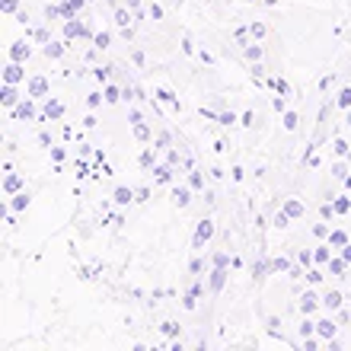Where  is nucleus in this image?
Masks as SVG:
<instances>
[{
    "label": "nucleus",
    "mask_w": 351,
    "mask_h": 351,
    "mask_svg": "<svg viewBox=\"0 0 351 351\" xmlns=\"http://www.w3.org/2000/svg\"><path fill=\"white\" fill-rule=\"evenodd\" d=\"M211 237H214V221H202L198 223V230H195V250H202Z\"/></svg>",
    "instance_id": "obj_1"
},
{
    "label": "nucleus",
    "mask_w": 351,
    "mask_h": 351,
    "mask_svg": "<svg viewBox=\"0 0 351 351\" xmlns=\"http://www.w3.org/2000/svg\"><path fill=\"white\" fill-rule=\"evenodd\" d=\"M26 77V71H23V64L19 61H10L7 64V71H3V84H19Z\"/></svg>",
    "instance_id": "obj_2"
},
{
    "label": "nucleus",
    "mask_w": 351,
    "mask_h": 351,
    "mask_svg": "<svg viewBox=\"0 0 351 351\" xmlns=\"http://www.w3.org/2000/svg\"><path fill=\"white\" fill-rule=\"evenodd\" d=\"M80 36H86V29H84V23H80V19H67L64 23V38L67 42H71V38H80Z\"/></svg>",
    "instance_id": "obj_3"
},
{
    "label": "nucleus",
    "mask_w": 351,
    "mask_h": 351,
    "mask_svg": "<svg viewBox=\"0 0 351 351\" xmlns=\"http://www.w3.org/2000/svg\"><path fill=\"white\" fill-rule=\"evenodd\" d=\"M26 93L29 96H48V80L45 77H32L29 86H26Z\"/></svg>",
    "instance_id": "obj_4"
},
{
    "label": "nucleus",
    "mask_w": 351,
    "mask_h": 351,
    "mask_svg": "<svg viewBox=\"0 0 351 351\" xmlns=\"http://www.w3.org/2000/svg\"><path fill=\"white\" fill-rule=\"evenodd\" d=\"M29 55H32L29 42H13V48H10V61H26Z\"/></svg>",
    "instance_id": "obj_5"
},
{
    "label": "nucleus",
    "mask_w": 351,
    "mask_h": 351,
    "mask_svg": "<svg viewBox=\"0 0 351 351\" xmlns=\"http://www.w3.org/2000/svg\"><path fill=\"white\" fill-rule=\"evenodd\" d=\"M0 99H3V106H7V109H13V106H19L16 84H3V96H0Z\"/></svg>",
    "instance_id": "obj_6"
},
{
    "label": "nucleus",
    "mask_w": 351,
    "mask_h": 351,
    "mask_svg": "<svg viewBox=\"0 0 351 351\" xmlns=\"http://www.w3.org/2000/svg\"><path fill=\"white\" fill-rule=\"evenodd\" d=\"M316 306H319V297H316L313 291H306V294L300 297V310H304V313L310 316V313H316Z\"/></svg>",
    "instance_id": "obj_7"
},
{
    "label": "nucleus",
    "mask_w": 351,
    "mask_h": 351,
    "mask_svg": "<svg viewBox=\"0 0 351 351\" xmlns=\"http://www.w3.org/2000/svg\"><path fill=\"white\" fill-rule=\"evenodd\" d=\"M61 115H64V106H61V102H58V99H48V102H45V119L58 121V119H61Z\"/></svg>",
    "instance_id": "obj_8"
},
{
    "label": "nucleus",
    "mask_w": 351,
    "mask_h": 351,
    "mask_svg": "<svg viewBox=\"0 0 351 351\" xmlns=\"http://www.w3.org/2000/svg\"><path fill=\"white\" fill-rule=\"evenodd\" d=\"M134 189H125V185H121V189H115V192H112V198H115V204H131L134 202Z\"/></svg>",
    "instance_id": "obj_9"
},
{
    "label": "nucleus",
    "mask_w": 351,
    "mask_h": 351,
    "mask_svg": "<svg viewBox=\"0 0 351 351\" xmlns=\"http://www.w3.org/2000/svg\"><path fill=\"white\" fill-rule=\"evenodd\" d=\"M348 265H351V262L345 259V256H342V259H329V275H332V278H345V268H348Z\"/></svg>",
    "instance_id": "obj_10"
},
{
    "label": "nucleus",
    "mask_w": 351,
    "mask_h": 351,
    "mask_svg": "<svg viewBox=\"0 0 351 351\" xmlns=\"http://www.w3.org/2000/svg\"><path fill=\"white\" fill-rule=\"evenodd\" d=\"M316 332L323 335V339H332V335L339 332V326H335L332 319H319V323H316Z\"/></svg>",
    "instance_id": "obj_11"
},
{
    "label": "nucleus",
    "mask_w": 351,
    "mask_h": 351,
    "mask_svg": "<svg viewBox=\"0 0 351 351\" xmlns=\"http://www.w3.org/2000/svg\"><path fill=\"white\" fill-rule=\"evenodd\" d=\"M342 300H345L342 291H329V294L323 297V306H326V310H339V306H342Z\"/></svg>",
    "instance_id": "obj_12"
},
{
    "label": "nucleus",
    "mask_w": 351,
    "mask_h": 351,
    "mask_svg": "<svg viewBox=\"0 0 351 351\" xmlns=\"http://www.w3.org/2000/svg\"><path fill=\"white\" fill-rule=\"evenodd\" d=\"M19 185H23V176L10 173L7 179H3V192H7V195H16V192H19Z\"/></svg>",
    "instance_id": "obj_13"
},
{
    "label": "nucleus",
    "mask_w": 351,
    "mask_h": 351,
    "mask_svg": "<svg viewBox=\"0 0 351 351\" xmlns=\"http://www.w3.org/2000/svg\"><path fill=\"white\" fill-rule=\"evenodd\" d=\"M173 202L179 204V208H185V204L192 202V189H179V185H176V189H173Z\"/></svg>",
    "instance_id": "obj_14"
},
{
    "label": "nucleus",
    "mask_w": 351,
    "mask_h": 351,
    "mask_svg": "<svg viewBox=\"0 0 351 351\" xmlns=\"http://www.w3.org/2000/svg\"><path fill=\"white\" fill-rule=\"evenodd\" d=\"M285 211L291 214V217H304V214H306V208H304V204H300V202H297V198H287V202H285Z\"/></svg>",
    "instance_id": "obj_15"
},
{
    "label": "nucleus",
    "mask_w": 351,
    "mask_h": 351,
    "mask_svg": "<svg viewBox=\"0 0 351 351\" xmlns=\"http://www.w3.org/2000/svg\"><path fill=\"white\" fill-rule=\"evenodd\" d=\"M223 281H227V271H223V268L217 265V268H214V271H211V291H221V287H223Z\"/></svg>",
    "instance_id": "obj_16"
},
{
    "label": "nucleus",
    "mask_w": 351,
    "mask_h": 351,
    "mask_svg": "<svg viewBox=\"0 0 351 351\" xmlns=\"http://www.w3.org/2000/svg\"><path fill=\"white\" fill-rule=\"evenodd\" d=\"M32 115H36V106H32L29 99H23L16 106V119H32Z\"/></svg>",
    "instance_id": "obj_17"
},
{
    "label": "nucleus",
    "mask_w": 351,
    "mask_h": 351,
    "mask_svg": "<svg viewBox=\"0 0 351 351\" xmlns=\"http://www.w3.org/2000/svg\"><path fill=\"white\" fill-rule=\"evenodd\" d=\"M23 208H29V195L26 192H16V195H13V202H10V211H23Z\"/></svg>",
    "instance_id": "obj_18"
},
{
    "label": "nucleus",
    "mask_w": 351,
    "mask_h": 351,
    "mask_svg": "<svg viewBox=\"0 0 351 351\" xmlns=\"http://www.w3.org/2000/svg\"><path fill=\"white\" fill-rule=\"evenodd\" d=\"M332 204H335V214H351V198L348 195H339Z\"/></svg>",
    "instance_id": "obj_19"
},
{
    "label": "nucleus",
    "mask_w": 351,
    "mask_h": 351,
    "mask_svg": "<svg viewBox=\"0 0 351 351\" xmlns=\"http://www.w3.org/2000/svg\"><path fill=\"white\" fill-rule=\"evenodd\" d=\"M329 250H332V246H316L313 259L319 262V265H323V262H326V265H329V259H332V252H329Z\"/></svg>",
    "instance_id": "obj_20"
},
{
    "label": "nucleus",
    "mask_w": 351,
    "mask_h": 351,
    "mask_svg": "<svg viewBox=\"0 0 351 351\" xmlns=\"http://www.w3.org/2000/svg\"><path fill=\"white\" fill-rule=\"evenodd\" d=\"M329 246H348V237H345V230H332L329 233Z\"/></svg>",
    "instance_id": "obj_21"
},
{
    "label": "nucleus",
    "mask_w": 351,
    "mask_h": 351,
    "mask_svg": "<svg viewBox=\"0 0 351 351\" xmlns=\"http://www.w3.org/2000/svg\"><path fill=\"white\" fill-rule=\"evenodd\" d=\"M131 19H134V16H131L128 10H115V26L128 29V26H131Z\"/></svg>",
    "instance_id": "obj_22"
},
{
    "label": "nucleus",
    "mask_w": 351,
    "mask_h": 351,
    "mask_svg": "<svg viewBox=\"0 0 351 351\" xmlns=\"http://www.w3.org/2000/svg\"><path fill=\"white\" fill-rule=\"evenodd\" d=\"M335 106L348 112V109H351V90H342V93H339V96H335Z\"/></svg>",
    "instance_id": "obj_23"
},
{
    "label": "nucleus",
    "mask_w": 351,
    "mask_h": 351,
    "mask_svg": "<svg viewBox=\"0 0 351 351\" xmlns=\"http://www.w3.org/2000/svg\"><path fill=\"white\" fill-rule=\"evenodd\" d=\"M109 42H112L109 32H99V36H93V45H96V48H109Z\"/></svg>",
    "instance_id": "obj_24"
},
{
    "label": "nucleus",
    "mask_w": 351,
    "mask_h": 351,
    "mask_svg": "<svg viewBox=\"0 0 351 351\" xmlns=\"http://www.w3.org/2000/svg\"><path fill=\"white\" fill-rule=\"evenodd\" d=\"M246 58H250V61H259V58H262V45H256V42H252V45H246Z\"/></svg>",
    "instance_id": "obj_25"
},
{
    "label": "nucleus",
    "mask_w": 351,
    "mask_h": 351,
    "mask_svg": "<svg viewBox=\"0 0 351 351\" xmlns=\"http://www.w3.org/2000/svg\"><path fill=\"white\" fill-rule=\"evenodd\" d=\"M154 173H157V182H173V173H169V167H157Z\"/></svg>",
    "instance_id": "obj_26"
},
{
    "label": "nucleus",
    "mask_w": 351,
    "mask_h": 351,
    "mask_svg": "<svg viewBox=\"0 0 351 351\" xmlns=\"http://www.w3.org/2000/svg\"><path fill=\"white\" fill-rule=\"evenodd\" d=\"M297 121H300V119H297V112H285V131H294Z\"/></svg>",
    "instance_id": "obj_27"
},
{
    "label": "nucleus",
    "mask_w": 351,
    "mask_h": 351,
    "mask_svg": "<svg viewBox=\"0 0 351 351\" xmlns=\"http://www.w3.org/2000/svg\"><path fill=\"white\" fill-rule=\"evenodd\" d=\"M335 154H339V157H348V154H351V147H348V141H342V138H335Z\"/></svg>",
    "instance_id": "obj_28"
},
{
    "label": "nucleus",
    "mask_w": 351,
    "mask_h": 351,
    "mask_svg": "<svg viewBox=\"0 0 351 351\" xmlns=\"http://www.w3.org/2000/svg\"><path fill=\"white\" fill-rule=\"evenodd\" d=\"M102 96H106V102H119L121 99V93L115 90V86H106V90H102Z\"/></svg>",
    "instance_id": "obj_29"
},
{
    "label": "nucleus",
    "mask_w": 351,
    "mask_h": 351,
    "mask_svg": "<svg viewBox=\"0 0 351 351\" xmlns=\"http://www.w3.org/2000/svg\"><path fill=\"white\" fill-rule=\"evenodd\" d=\"M134 134H138L141 141H150V128L144 125V121H138V125H134Z\"/></svg>",
    "instance_id": "obj_30"
},
{
    "label": "nucleus",
    "mask_w": 351,
    "mask_h": 351,
    "mask_svg": "<svg viewBox=\"0 0 351 351\" xmlns=\"http://www.w3.org/2000/svg\"><path fill=\"white\" fill-rule=\"evenodd\" d=\"M323 271H319V268H310V271H306V281H310V285H319V281H323Z\"/></svg>",
    "instance_id": "obj_31"
},
{
    "label": "nucleus",
    "mask_w": 351,
    "mask_h": 351,
    "mask_svg": "<svg viewBox=\"0 0 351 351\" xmlns=\"http://www.w3.org/2000/svg\"><path fill=\"white\" fill-rule=\"evenodd\" d=\"M297 259H300V265H306V268H310V265H313V252H306V250H300V252H297Z\"/></svg>",
    "instance_id": "obj_32"
},
{
    "label": "nucleus",
    "mask_w": 351,
    "mask_h": 351,
    "mask_svg": "<svg viewBox=\"0 0 351 351\" xmlns=\"http://www.w3.org/2000/svg\"><path fill=\"white\" fill-rule=\"evenodd\" d=\"M45 55L48 58H61L64 55V45H45Z\"/></svg>",
    "instance_id": "obj_33"
},
{
    "label": "nucleus",
    "mask_w": 351,
    "mask_h": 351,
    "mask_svg": "<svg viewBox=\"0 0 351 351\" xmlns=\"http://www.w3.org/2000/svg\"><path fill=\"white\" fill-rule=\"evenodd\" d=\"M189 185H192V189H204V176L202 173H192V176H189Z\"/></svg>",
    "instance_id": "obj_34"
},
{
    "label": "nucleus",
    "mask_w": 351,
    "mask_h": 351,
    "mask_svg": "<svg viewBox=\"0 0 351 351\" xmlns=\"http://www.w3.org/2000/svg\"><path fill=\"white\" fill-rule=\"evenodd\" d=\"M287 223H291V214H287V211H278L275 214V227H287Z\"/></svg>",
    "instance_id": "obj_35"
},
{
    "label": "nucleus",
    "mask_w": 351,
    "mask_h": 351,
    "mask_svg": "<svg viewBox=\"0 0 351 351\" xmlns=\"http://www.w3.org/2000/svg\"><path fill=\"white\" fill-rule=\"evenodd\" d=\"M310 332H316V323H310V319H304V323H300V335H310Z\"/></svg>",
    "instance_id": "obj_36"
},
{
    "label": "nucleus",
    "mask_w": 351,
    "mask_h": 351,
    "mask_svg": "<svg viewBox=\"0 0 351 351\" xmlns=\"http://www.w3.org/2000/svg\"><path fill=\"white\" fill-rule=\"evenodd\" d=\"M250 32H252V38H262V36H265V26H262V23H252Z\"/></svg>",
    "instance_id": "obj_37"
},
{
    "label": "nucleus",
    "mask_w": 351,
    "mask_h": 351,
    "mask_svg": "<svg viewBox=\"0 0 351 351\" xmlns=\"http://www.w3.org/2000/svg\"><path fill=\"white\" fill-rule=\"evenodd\" d=\"M217 121H221V125H233V121H237V115H233V112H223Z\"/></svg>",
    "instance_id": "obj_38"
},
{
    "label": "nucleus",
    "mask_w": 351,
    "mask_h": 351,
    "mask_svg": "<svg viewBox=\"0 0 351 351\" xmlns=\"http://www.w3.org/2000/svg\"><path fill=\"white\" fill-rule=\"evenodd\" d=\"M96 80H99V84L102 80H109V67H96Z\"/></svg>",
    "instance_id": "obj_39"
},
{
    "label": "nucleus",
    "mask_w": 351,
    "mask_h": 351,
    "mask_svg": "<svg viewBox=\"0 0 351 351\" xmlns=\"http://www.w3.org/2000/svg\"><path fill=\"white\" fill-rule=\"evenodd\" d=\"M150 16H154V19H163V7H157V3H150Z\"/></svg>",
    "instance_id": "obj_40"
},
{
    "label": "nucleus",
    "mask_w": 351,
    "mask_h": 351,
    "mask_svg": "<svg viewBox=\"0 0 351 351\" xmlns=\"http://www.w3.org/2000/svg\"><path fill=\"white\" fill-rule=\"evenodd\" d=\"M214 265H230V259H227V256H223V252H217V256H214Z\"/></svg>",
    "instance_id": "obj_41"
},
{
    "label": "nucleus",
    "mask_w": 351,
    "mask_h": 351,
    "mask_svg": "<svg viewBox=\"0 0 351 351\" xmlns=\"http://www.w3.org/2000/svg\"><path fill=\"white\" fill-rule=\"evenodd\" d=\"M3 13H16V0H3Z\"/></svg>",
    "instance_id": "obj_42"
},
{
    "label": "nucleus",
    "mask_w": 351,
    "mask_h": 351,
    "mask_svg": "<svg viewBox=\"0 0 351 351\" xmlns=\"http://www.w3.org/2000/svg\"><path fill=\"white\" fill-rule=\"evenodd\" d=\"M275 86H278V93H281V96H287V93H291V86H287L285 80H275Z\"/></svg>",
    "instance_id": "obj_43"
},
{
    "label": "nucleus",
    "mask_w": 351,
    "mask_h": 351,
    "mask_svg": "<svg viewBox=\"0 0 351 351\" xmlns=\"http://www.w3.org/2000/svg\"><path fill=\"white\" fill-rule=\"evenodd\" d=\"M157 99H163V102H173V93H169V90H157Z\"/></svg>",
    "instance_id": "obj_44"
},
{
    "label": "nucleus",
    "mask_w": 351,
    "mask_h": 351,
    "mask_svg": "<svg viewBox=\"0 0 351 351\" xmlns=\"http://www.w3.org/2000/svg\"><path fill=\"white\" fill-rule=\"evenodd\" d=\"M141 163H144V167H150V163H154V154H150V150H144V154H141Z\"/></svg>",
    "instance_id": "obj_45"
},
{
    "label": "nucleus",
    "mask_w": 351,
    "mask_h": 351,
    "mask_svg": "<svg viewBox=\"0 0 351 351\" xmlns=\"http://www.w3.org/2000/svg\"><path fill=\"white\" fill-rule=\"evenodd\" d=\"M102 99H106V96H99V93H90V106H93V109H96Z\"/></svg>",
    "instance_id": "obj_46"
},
{
    "label": "nucleus",
    "mask_w": 351,
    "mask_h": 351,
    "mask_svg": "<svg viewBox=\"0 0 351 351\" xmlns=\"http://www.w3.org/2000/svg\"><path fill=\"white\" fill-rule=\"evenodd\" d=\"M271 268H275V271H285V268H287V259H275V262H271Z\"/></svg>",
    "instance_id": "obj_47"
},
{
    "label": "nucleus",
    "mask_w": 351,
    "mask_h": 351,
    "mask_svg": "<svg viewBox=\"0 0 351 351\" xmlns=\"http://www.w3.org/2000/svg\"><path fill=\"white\" fill-rule=\"evenodd\" d=\"M128 121H131V125H138V121H141V112L131 109V112H128Z\"/></svg>",
    "instance_id": "obj_48"
},
{
    "label": "nucleus",
    "mask_w": 351,
    "mask_h": 351,
    "mask_svg": "<svg viewBox=\"0 0 351 351\" xmlns=\"http://www.w3.org/2000/svg\"><path fill=\"white\" fill-rule=\"evenodd\" d=\"M332 173L339 176V179H345V176H348V173H345V167H342V163H335V167H332Z\"/></svg>",
    "instance_id": "obj_49"
},
{
    "label": "nucleus",
    "mask_w": 351,
    "mask_h": 351,
    "mask_svg": "<svg viewBox=\"0 0 351 351\" xmlns=\"http://www.w3.org/2000/svg\"><path fill=\"white\" fill-rule=\"evenodd\" d=\"M342 256H345V259L351 262V246H345V252H342Z\"/></svg>",
    "instance_id": "obj_50"
},
{
    "label": "nucleus",
    "mask_w": 351,
    "mask_h": 351,
    "mask_svg": "<svg viewBox=\"0 0 351 351\" xmlns=\"http://www.w3.org/2000/svg\"><path fill=\"white\" fill-rule=\"evenodd\" d=\"M345 185H348V192H351V176H345Z\"/></svg>",
    "instance_id": "obj_51"
},
{
    "label": "nucleus",
    "mask_w": 351,
    "mask_h": 351,
    "mask_svg": "<svg viewBox=\"0 0 351 351\" xmlns=\"http://www.w3.org/2000/svg\"><path fill=\"white\" fill-rule=\"evenodd\" d=\"M348 128H351V109H348Z\"/></svg>",
    "instance_id": "obj_52"
}]
</instances>
